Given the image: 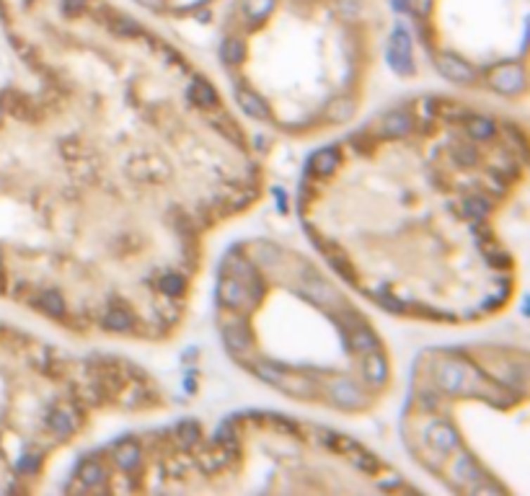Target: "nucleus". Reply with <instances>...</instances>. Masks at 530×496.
<instances>
[{"instance_id": "1", "label": "nucleus", "mask_w": 530, "mask_h": 496, "mask_svg": "<svg viewBox=\"0 0 530 496\" xmlns=\"http://www.w3.org/2000/svg\"><path fill=\"white\" fill-rule=\"evenodd\" d=\"M0 295L78 339L166 344L266 163L217 83L117 0H0Z\"/></svg>"}, {"instance_id": "2", "label": "nucleus", "mask_w": 530, "mask_h": 496, "mask_svg": "<svg viewBox=\"0 0 530 496\" xmlns=\"http://www.w3.org/2000/svg\"><path fill=\"white\" fill-rule=\"evenodd\" d=\"M525 122L448 93L373 114L308 158L297 217L365 303L427 326L505 315L522 266L505 217L528 184Z\"/></svg>"}, {"instance_id": "3", "label": "nucleus", "mask_w": 530, "mask_h": 496, "mask_svg": "<svg viewBox=\"0 0 530 496\" xmlns=\"http://www.w3.org/2000/svg\"><path fill=\"white\" fill-rule=\"evenodd\" d=\"M217 337L243 375L297 406L360 419L394 391L391 346L329 266L277 238L251 235L220 259Z\"/></svg>"}, {"instance_id": "4", "label": "nucleus", "mask_w": 530, "mask_h": 496, "mask_svg": "<svg viewBox=\"0 0 530 496\" xmlns=\"http://www.w3.org/2000/svg\"><path fill=\"white\" fill-rule=\"evenodd\" d=\"M65 494H422L388 457L334 426L235 411L135 429L75 460Z\"/></svg>"}, {"instance_id": "5", "label": "nucleus", "mask_w": 530, "mask_h": 496, "mask_svg": "<svg viewBox=\"0 0 530 496\" xmlns=\"http://www.w3.org/2000/svg\"><path fill=\"white\" fill-rule=\"evenodd\" d=\"M386 39V0H231L217 57L243 112L303 143L357 119Z\"/></svg>"}, {"instance_id": "6", "label": "nucleus", "mask_w": 530, "mask_h": 496, "mask_svg": "<svg viewBox=\"0 0 530 496\" xmlns=\"http://www.w3.org/2000/svg\"><path fill=\"white\" fill-rule=\"evenodd\" d=\"M528 414V349L463 341L414 360L399 426L414 465L450 494L525 496Z\"/></svg>"}, {"instance_id": "7", "label": "nucleus", "mask_w": 530, "mask_h": 496, "mask_svg": "<svg viewBox=\"0 0 530 496\" xmlns=\"http://www.w3.org/2000/svg\"><path fill=\"white\" fill-rule=\"evenodd\" d=\"M406 16L429 67L450 86L528 101L530 0H406Z\"/></svg>"}, {"instance_id": "8", "label": "nucleus", "mask_w": 530, "mask_h": 496, "mask_svg": "<svg viewBox=\"0 0 530 496\" xmlns=\"http://www.w3.org/2000/svg\"><path fill=\"white\" fill-rule=\"evenodd\" d=\"M150 16L171 24H202L223 13L231 0H135Z\"/></svg>"}]
</instances>
